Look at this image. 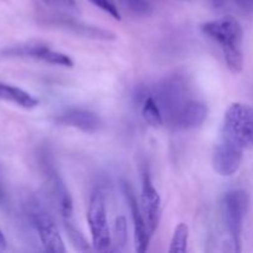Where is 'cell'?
I'll return each instance as SVG.
<instances>
[{
    "label": "cell",
    "mask_w": 253,
    "mask_h": 253,
    "mask_svg": "<svg viewBox=\"0 0 253 253\" xmlns=\"http://www.w3.org/2000/svg\"><path fill=\"white\" fill-rule=\"evenodd\" d=\"M202 32L219 44L224 54L226 66L237 74L244 69V30L239 20L232 16H222L210 20L200 26Z\"/></svg>",
    "instance_id": "6da1fadb"
},
{
    "label": "cell",
    "mask_w": 253,
    "mask_h": 253,
    "mask_svg": "<svg viewBox=\"0 0 253 253\" xmlns=\"http://www.w3.org/2000/svg\"><path fill=\"white\" fill-rule=\"evenodd\" d=\"M46 178L52 202L63 221L69 241L79 251H88L89 245L85 237L82 235V232L77 229L74 224L73 200H72L66 183L63 182L59 173H57L56 168L52 166H46Z\"/></svg>",
    "instance_id": "7a4b0ae2"
},
{
    "label": "cell",
    "mask_w": 253,
    "mask_h": 253,
    "mask_svg": "<svg viewBox=\"0 0 253 253\" xmlns=\"http://www.w3.org/2000/svg\"><path fill=\"white\" fill-rule=\"evenodd\" d=\"M220 140L242 151L253 148V108L234 103L224 115Z\"/></svg>",
    "instance_id": "3957f363"
},
{
    "label": "cell",
    "mask_w": 253,
    "mask_h": 253,
    "mask_svg": "<svg viewBox=\"0 0 253 253\" xmlns=\"http://www.w3.org/2000/svg\"><path fill=\"white\" fill-rule=\"evenodd\" d=\"M249 209V194L242 189H232L221 199L222 221L226 226L234 251H241V237L244 221Z\"/></svg>",
    "instance_id": "277c9868"
},
{
    "label": "cell",
    "mask_w": 253,
    "mask_h": 253,
    "mask_svg": "<svg viewBox=\"0 0 253 253\" xmlns=\"http://www.w3.org/2000/svg\"><path fill=\"white\" fill-rule=\"evenodd\" d=\"M86 220L90 229L91 244L94 249L99 252L109 251L111 246V234L106 217L105 200L100 189H95L91 193Z\"/></svg>",
    "instance_id": "5b68a950"
},
{
    "label": "cell",
    "mask_w": 253,
    "mask_h": 253,
    "mask_svg": "<svg viewBox=\"0 0 253 253\" xmlns=\"http://www.w3.org/2000/svg\"><path fill=\"white\" fill-rule=\"evenodd\" d=\"M29 214L44 250L54 253L66 252L67 249L64 246L63 239L59 234L53 217L39 200L35 199L30 203Z\"/></svg>",
    "instance_id": "8992f818"
},
{
    "label": "cell",
    "mask_w": 253,
    "mask_h": 253,
    "mask_svg": "<svg viewBox=\"0 0 253 253\" xmlns=\"http://www.w3.org/2000/svg\"><path fill=\"white\" fill-rule=\"evenodd\" d=\"M1 53L10 57H29L66 68H72L74 66V62L71 57L59 51H54L42 42H26V43L7 47Z\"/></svg>",
    "instance_id": "52a82bcc"
},
{
    "label": "cell",
    "mask_w": 253,
    "mask_h": 253,
    "mask_svg": "<svg viewBox=\"0 0 253 253\" xmlns=\"http://www.w3.org/2000/svg\"><path fill=\"white\" fill-rule=\"evenodd\" d=\"M121 188H123V194L125 197L128 208H130L131 217H132L133 235H135V249L138 253H143L147 251L152 235H151L150 230H148L145 216H143L142 210H141V207L138 204L137 198H136L132 188L130 187V184L127 182L121 183Z\"/></svg>",
    "instance_id": "ba28073f"
},
{
    "label": "cell",
    "mask_w": 253,
    "mask_h": 253,
    "mask_svg": "<svg viewBox=\"0 0 253 253\" xmlns=\"http://www.w3.org/2000/svg\"><path fill=\"white\" fill-rule=\"evenodd\" d=\"M140 207L148 230H150L151 235H153L157 230L161 220V197L147 172L142 174Z\"/></svg>",
    "instance_id": "9c48e42d"
},
{
    "label": "cell",
    "mask_w": 253,
    "mask_h": 253,
    "mask_svg": "<svg viewBox=\"0 0 253 253\" xmlns=\"http://www.w3.org/2000/svg\"><path fill=\"white\" fill-rule=\"evenodd\" d=\"M207 116L208 108L205 103L190 98L170 119L168 125L175 130H193L200 127L207 120Z\"/></svg>",
    "instance_id": "30bf717a"
},
{
    "label": "cell",
    "mask_w": 253,
    "mask_h": 253,
    "mask_svg": "<svg viewBox=\"0 0 253 253\" xmlns=\"http://www.w3.org/2000/svg\"><path fill=\"white\" fill-rule=\"evenodd\" d=\"M245 151L219 140L212 152V167L222 177H230L239 170Z\"/></svg>",
    "instance_id": "8fae6325"
},
{
    "label": "cell",
    "mask_w": 253,
    "mask_h": 253,
    "mask_svg": "<svg viewBox=\"0 0 253 253\" xmlns=\"http://www.w3.org/2000/svg\"><path fill=\"white\" fill-rule=\"evenodd\" d=\"M57 123L90 133L96 132L101 126L100 118L86 109H68L57 118Z\"/></svg>",
    "instance_id": "7c38bea8"
},
{
    "label": "cell",
    "mask_w": 253,
    "mask_h": 253,
    "mask_svg": "<svg viewBox=\"0 0 253 253\" xmlns=\"http://www.w3.org/2000/svg\"><path fill=\"white\" fill-rule=\"evenodd\" d=\"M48 24L53 25V26L63 27V29L73 31L76 34L81 35V36L91 37V39H98V40H114L115 35L110 31L100 29V27L90 26V25L81 24L77 22L76 20H72L68 15H64L58 12V14L48 15Z\"/></svg>",
    "instance_id": "4fadbf2b"
},
{
    "label": "cell",
    "mask_w": 253,
    "mask_h": 253,
    "mask_svg": "<svg viewBox=\"0 0 253 253\" xmlns=\"http://www.w3.org/2000/svg\"><path fill=\"white\" fill-rule=\"evenodd\" d=\"M0 100L14 103L24 109H34L39 105V100L19 86L0 82Z\"/></svg>",
    "instance_id": "5bb4252c"
},
{
    "label": "cell",
    "mask_w": 253,
    "mask_h": 253,
    "mask_svg": "<svg viewBox=\"0 0 253 253\" xmlns=\"http://www.w3.org/2000/svg\"><path fill=\"white\" fill-rule=\"evenodd\" d=\"M141 114L148 125L153 127H160L165 125V119H163L162 110L157 104L156 99L151 94H146L142 99V105H141Z\"/></svg>",
    "instance_id": "9a60e30c"
},
{
    "label": "cell",
    "mask_w": 253,
    "mask_h": 253,
    "mask_svg": "<svg viewBox=\"0 0 253 253\" xmlns=\"http://www.w3.org/2000/svg\"><path fill=\"white\" fill-rule=\"evenodd\" d=\"M188 240H189V227L180 222L174 229L168 251L170 253H185L188 249Z\"/></svg>",
    "instance_id": "2e32d148"
},
{
    "label": "cell",
    "mask_w": 253,
    "mask_h": 253,
    "mask_svg": "<svg viewBox=\"0 0 253 253\" xmlns=\"http://www.w3.org/2000/svg\"><path fill=\"white\" fill-rule=\"evenodd\" d=\"M119 2L133 16H148L153 11L152 0H119Z\"/></svg>",
    "instance_id": "e0dca14e"
},
{
    "label": "cell",
    "mask_w": 253,
    "mask_h": 253,
    "mask_svg": "<svg viewBox=\"0 0 253 253\" xmlns=\"http://www.w3.org/2000/svg\"><path fill=\"white\" fill-rule=\"evenodd\" d=\"M39 2L48 9L53 10L54 12H61V14H71L78 10L76 0H39Z\"/></svg>",
    "instance_id": "ac0fdd59"
},
{
    "label": "cell",
    "mask_w": 253,
    "mask_h": 253,
    "mask_svg": "<svg viewBox=\"0 0 253 253\" xmlns=\"http://www.w3.org/2000/svg\"><path fill=\"white\" fill-rule=\"evenodd\" d=\"M88 1H90L96 7H99L104 12L110 15L113 19L118 20V21L121 20L120 9H119V5L116 2V0H88Z\"/></svg>",
    "instance_id": "d6986e66"
},
{
    "label": "cell",
    "mask_w": 253,
    "mask_h": 253,
    "mask_svg": "<svg viewBox=\"0 0 253 253\" xmlns=\"http://www.w3.org/2000/svg\"><path fill=\"white\" fill-rule=\"evenodd\" d=\"M127 230H126V221L125 217L120 216L116 219L115 221V236H116V245L124 247L126 244V239H127Z\"/></svg>",
    "instance_id": "ffe728a7"
},
{
    "label": "cell",
    "mask_w": 253,
    "mask_h": 253,
    "mask_svg": "<svg viewBox=\"0 0 253 253\" xmlns=\"http://www.w3.org/2000/svg\"><path fill=\"white\" fill-rule=\"evenodd\" d=\"M235 4L239 5V7L244 10H252L253 9V0H234Z\"/></svg>",
    "instance_id": "44dd1931"
},
{
    "label": "cell",
    "mask_w": 253,
    "mask_h": 253,
    "mask_svg": "<svg viewBox=\"0 0 253 253\" xmlns=\"http://www.w3.org/2000/svg\"><path fill=\"white\" fill-rule=\"evenodd\" d=\"M6 249V239H5L4 232L1 231L0 229V250H5Z\"/></svg>",
    "instance_id": "7402d4cb"
},
{
    "label": "cell",
    "mask_w": 253,
    "mask_h": 253,
    "mask_svg": "<svg viewBox=\"0 0 253 253\" xmlns=\"http://www.w3.org/2000/svg\"><path fill=\"white\" fill-rule=\"evenodd\" d=\"M210 1H211L212 5H215V6H221L224 0H210Z\"/></svg>",
    "instance_id": "603a6c76"
}]
</instances>
